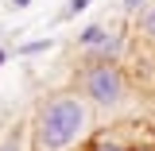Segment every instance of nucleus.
I'll use <instances>...</instances> for the list:
<instances>
[{"label": "nucleus", "instance_id": "obj_10", "mask_svg": "<svg viewBox=\"0 0 155 151\" xmlns=\"http://www.w3.org/2000/svg\"><path fill=\"white\" fill-rule=\"evenodd\" d=\"M8 4H12V8H27L31 0H8Z\"/></svg>", "mask_w": 155, "mask_h": 151}, {"label": "nucleus", "instance_id": "obj_11", "mask_svg": "<svg viewBox=\"0 0 155 151\" xmlns=\"http://www.w3.org/2000/svg\"><path fill=\"white\" fill-rule=\"evenodd\" d=\"M4 62H8V47H0V66H4Z\"/></svg>", "mask_w": 155, "mask_h": 151}, {"label": "nucleus", "instance_id": "obj_5", "mask_svg": "<svg viewBox=\"0 0 155 151\" xmlns=\"http://www.w3.org/2000/svg\"><path fill=\"white\" fill-rule=\"evenodd\" d=\"M54 47V39H35V43H23V47H16V54H39V51H51Z\"/></svg>", "mask_w": 155, "mask_h": 151}, {"label": "nucleus", "instance_id": "obj_2", "mask_svg": "<svg viewBox=\"0 0 155 151\" xmlns=\"http://www.w3.org/2000/svg\"><path fill=\"white\" fill-rule=\"evenodd\" d=\"M81 93L97 109H120L128 97V74L120 62H89L81 70Z\"/></svg>", "mask_w": 155, "mask_h": 151}, {"label": "nucleus", "instance_id": "obj_8", "mask_svg": "<svg viewBox=\"0 0 155 151\" xmlns=\"http://www.w3.org/2000/svg\"><path fill=\"white\" fill-rule=\"evenodd\" d=\"M85 8H89V0H70V4L58 12V19H74L78 12H85Z\"/></svg>", "mask_w": 155, "mask_h": 151}, {"label": "nucleus", "instance_id": "obj_7", "mask_svg": "<svg viewBox=\"0 0 155 151\" xmlns=\"http://www.w3.org/2000/svg\"><path fill=\"white\" fill-rule=\"evenodd\" d=\"M0 151H19V128H8L0 136Z\"/></svg>", "mask_w": 155, "mask_h": 151}, {"label": "nucleus", "instance_id": "obj_3", "mask_svg": "<svg viewBox=\"0 0 155 151\" xmlns=\"http://www.w3.org/2000/svg\"><path fill=\"white\" fill-rule=\"evenodd\" d=\"M109 31H113L109 23H89V27L78 35V47H81V51H97V47L109 39Z\"/></svg>", "mask_w": 155, "mask_h": 151}, {"label": "nucleus", "instance_id": "obj_9", "mask_svg": "<svg viewBox=\"0 0 155 151\" xmlns=\"http://www.w3.org/2000/svg\"><path fill=\"white\" fill-rule=\"evenodd\" d=\"M147 0H124V12H143Z\"/></svg>", "mask_w": 155, "mask_h": 151}, {"label": "nucleus", "instance_id": "obj_6", "mask_svg": "<svg viewBox=\"0 0 155 151\" xmlns=\"http://www.w3.org/2000/svg\"><path fill=\"white\" fill-rule=\"evenodd\" d=\"M89 151H128V147H124V143H116V140H109V136H93Z\"/></svg>", "mask_w": 155, "mask_h": 151}, {"label": "nucleus", "instance_id": "obj_4", "mask_svg": "<svg viewBox=\"0 0 155 151\" xmlns=\"http://www.w3.org/2000/svg\"><path fill=\"white\" fill-rule=\"evenodd\" d=\"M140 27H143V39L155 43V4H147V8L140 12Z\"/></svg>", "mask_w": 155, "mask_h": 151}, {"label": "nucleus", "instance_id": "obj_1", "mask_svg": "<svg viewBox=\"0 0 155 151\" xmlns=\"http://www.w3.org/2000/svg\"><path fill=\"white\" fill-rule=\"evenodd\" d=\"M89 128V105L78 93H54L35 116V147L39 151H66Z\"/></svg>", "mask_w": 155, "mask_h": 151}]
</instances>
